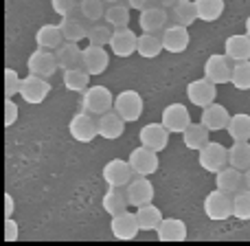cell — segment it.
<instances>
[{"label": "cell", "instance_id": "cell-33", "mask_svg": "<svg viewBox=\"0 0 250 246\" xmlns=\"http://www.w3.org/2000/svg\"><path fill=\"white\" fill-rule=\"evenodd\" d=\"M136 220L141 224V231H156L158 224L163 222V211L156 204H143L136 209Z\"/></svg>", "mask_w": 250, "mask_h": 246}, {"label": "cell", "instance_id": "cell-40", "mask_svg": "<svg viewBox=\"0 0 250 246\" xmlns=\"http://www.w3.org/2000/svg\"><path fill=\"white\" fill-rule=\"evenodd\" d=\"M230 84H233L235 90H250V60L235 62Z\"/></svg>", "mask_w": 250, "mask_h": 246}, {"label": "cell", "instance_id": "cell-30", "mask_svg": "<svg viewBox=\"0 0 250 246\" xmlns=\"http://www.w3.org/2000/svg\"><path fill=\"white\" fill-rule=\"evenodd\" d=\"M90 77L92 75L83 66H75V68L64 70V86H66V90L86 92L88 86H90Z\"/></svg>", "mask_w": 250, "mask_h": 246}, {"label": "cell", "instance_id": "cell-38", "mask_svg": "<svg viewBox=\"0 0 250 246\" xmlns=\"http://www.w3.org/2000/svg\"><path fill=\"white\" fill-rule=\"evenodd\" d=\"M110 38H112V26L108 22H92L86 40L88 44H95V46H108Z\"/></svg>", "mask_w": 250, "mask_h": 246}, {"label": "cell", "instance_id": "cell-41", "mask_svg": "<svg viewBox=\"0 0 250 246\" xmlns=\"http://www.w3.org/2000/svg\"><path fill=\"white\" fill-rule=\"evenodd\" d=\"M79 13L88 22H99L105 16V0H79Z\"/></svg>", "mask_w": 250, "mask_h": 246}, {"label": "cell", "instance_id": "cell-34", "mask_svg": "<svg viewBox=\"0 0 250 246\" xmlns=\"http://www.w3.org/2000/svg\"><path fill=\"white\" fill-rule=\"evenodd\" d=\"M226 132L233 141H250V114L246 112H237L230 117Z\"/></svg>", "mask_w": 250, "mask_h": 246}, {"label": "cell", "instance_id": "cell-44", "mask_svg": "<svg viewBox=\"0 0 250 246\" xmlns=\"http://www.w3.org/2000/svg\"><path fill=\"white\" fill-rule=\"evenodd\" d=\"M18 106L13 104L11 99H4V125H7V128H11L13 123L18 121Z\"/></svg>", "mask_w": 250, "mask_h": 246}, {"label": "cell", "instance_id": "cell-37", "mask_svg": "<svg viewBox=\"0 0 250 246\" xmlns=\"http://www.w3.org/2000/svg\"><path fill=\"white\" fill-rule=\"evenodd\" d=\"M104 20L108 22L110 26H114V29H123V26H127L129 24V4L125 2H114V4H110L108 9H105V16H104Z\"/></svg>", "mask_w": 250, "mask_h": 246}, {"label": "cell", "instance_id": "cell-13", "mask_svg": "<svg viewBox=\"0 0 250 246\" xmlns=\"http://www.w3.org/2000/svg\"><path fill=\"white\" fill-rule=\"evenodd\" d=\"M160 123L171 134H182L187 130V125L191 123V114L185 108V104H169L160 114Z\"/></svg>", "mask_w": 250, "mask_h": 246}, {"label": "cell", "instance_id": "cell-35", "mask_svg": "<svg viewBox=\"0 0 250 246\" xmlns=\"http://www.w3.org/2000/svg\"><path fill=\"white\" fill-rule=\"evenodd\" d=\"M195 9H198V20L202 22H215L224 13L226 4L224 0H193Z\"/></svg>", "mask_w": 250, "mask_h": 246}, {"label": "cell", "instance_id": "cell-8", "mask_svg": "<svg viewBox=\"0 0 250 246\" xmlns=\"http://www.w3.org/2000/svg\"><path fill=\"white\" fill-rule=\"evenodd\" d=\"M114 110L125 119L127 123H134L143 114V97L136 90H121L114 97Z\"/></svg>", "mask_w": 250, "mask_h": 246}, {"label": "cell", "instance_id": "cell-36", "mask_svg": "<svg viewBox=\"0 0 250 246\" xmlns=\"http://www.w3.org/2000/svg\"><path fill=\"white\" fill-rule=\"evenodd\" d=\"M229 165L246 172L250 167V143L248 141H235L229 150Z\"/></svg>", "mask_w": 250, "mask_h": 246}, {"label": "cell", "instance_id": "cell-22", "mask_svg": "<svg viewBox=\"0 0 250 246\" xmlns=\"http://www.w3.org/2000/svg\"><path fill=\"white\" fill-rule=\"evenodd\" d=\"M156 238L160 242H185L187 240V224L180 218H163V222L156 229Z\"/></svg>", "mask_w": 250, "mask_h": 246}, {"label": "cell", "instance_id": "cell-49", "mask_svg": "<svg viewBox=\"0 0 250 246\" xmlns=\"http://www.w3.org/2000/svg\"><path fill=\"white\" fill-rule=\"evenodd\" d=\"M244 187H248V189H250V167L244 172Z\"/></svg>", "mask_w": 250, "mask_h": 246}, {"label": "cell", "instance_id": "cell-19", "mask_svg": "<svg viewBox=\"0 0 250 246\" xmlns=\"http://www.w3.org/2000/svg\"><path fill=\"white\" fill-rule=\"evenodd\" d=\"M110 64V55L105 51V46H95V44H88L83 48V62L82 66L88 70L90 75H104L105 68Z\"/></svg>", "mask_w": 250, "mask_h": 246}, {"label": "cell", "instance_id": "cell-24", "mask_svg": "<svg viewBox=\"0 0 250 246\" xmlns=\"http://www.w3.org/2000/svg\"><path fill=\"white\" fill-rule=\"evenodd\" d=\"M215 185L217 189L226 191V194H237L244 187V172L233 167V165H226L224 169L215 174Z\"/></svg>", "mask_w": 250, "mask_h": 246}, {"label": "cell", "instance_id": "cell-25", "mask_svg": "<svg viewBox=\"0 0 250 246\" xmlns=\"http://www.w3.org/2000/svg\"><path fill=\"white\" fill-rule=\"evenodd\" d=\"M224 53L233 62H246L250 60V35L248 33H235L226 38Z\"/></svg>", "mask_w": 250, "mask_h": 246}, {"label": "cell", "instance_id": "cell-43", "mask_svg": "<svg viewBox=\"0 0 250 246\" xmlns=\"http://www.w3.org/2000/svg\"><path fill=\"white\" fill-rule=\"evenodd\" d=\"M51 7L60 18H66L79 9V0H51Z\"/></svg>", "mask_w": 250, "mask_h": 246}, {"label": "cell", "instance_id": "cell-16", "mask_svg": "<svg viewBox=\"0 0 250 246\" xmlns=\"http://www.w3.org/2000/svg\"><path fill=\"white\" fill-rule=\"evenodd\" d=\"M110 231L117 240L121 242H127V240H134L141 231V224L136 220V213L132 211H123L119 216H112V222H110Z\"/></svg>", "mask_w": 250, "mask_h": 246}, {"label": "cell", "instance_id": "cell-31", "mask_svg": "<svg viewBox=\"0 0 250 246\" xmlns=\"http://www.w3.org/2000/svg\"><path fill=\"white\" fill-rule=\"evenodd\" d=\"M163 51H165L163 38H160L158 33H145V31H143V35H138L136 53L141 57H145V60H154V57H158Z\"/></svg>", "mask_w": 250, "mask_h": 246}, {"label": "cell", "instance_id": "cell-28", "mask_svg": "<svg viewBox=\"0 0 250 246\" xmlns=\"http://www.w3.org/2000/svg\"><path fill=\"white\" fill-rule=\"evenodd\" d=\"M208 134H211V130H208L202 121L200 123H189L187 125V130L182 132V143H185L189 150H198L200 152L208 141H211Z\"/></svg>", "mask_w": 250, "mask_h": 246}, {"label": "cell", "instance_id": "cell-27", "mask_svg": "<svg viewBox=\"0 0 250 246\" xmlns=\"http://www.w3.org/2000/svg\"><path fill=\"white\" fill-rule=\"evenodd\" d=\"M64 33H62L60 24H42L35 31V44L40 48H48V51H55L64 44Z\"/></svg>", "mask_w": 250, "mask_h": 246}, {"label": "cell", "instance_id": "cell-18", "mask_svg": "<svg viewBox=\"0 0 250 246\" xmlns=\"http://www.w3.org/2000/svg\"><path fill=\"white\" fill-rule=\"evenodd\" d=\"M138 24H141V29L145 33H158V31H163L167 26V9L151 2L149 7H145L141 11Z\"/></svg>", "mask_w": 250, "mask_h": 246}, {"label": "cell", "instance_id": "cell-50", "mask_svg": "<svg viewBox=\"0 0 250 246\" xmlns=\"http://www.w3.org/2000/svg\"><path fill=\"white\" fill-rule=\"evenodd\" d=\"M246 33L250 35V16H248V20H246Z\"/></svg>", "mask_w": 250, "mask_h": 246}, {"label": "cell", "instance_id": "cell-21", "mask_svg": "<svg viewBox=\"0 0 250 246\" xmlns=\"http://www.w3.org/2000/svg\"><path fill=\"white\" fill-rule=\"evenodd\" d=\"M97 121H99V136L108 138V141L121 138L123 132H125V123H127L117 110H110V112L101 114Z\"/></svg>", "mask_w": 250, "mask_h": 246}, {"label": "cell", "instance_id": "cell-20", "mask_svg": "<svg viewBox=\"0 0 250 246\" xmlns=\"http://www.w3.org/2000/svg\"><path fill=\"white\" fill-rule=\"evenodd\" d=\"M62 26V33H64V40L66 42H82V40L88 38V20L82 16V13H73V16H66L62 18L60 22Z\"/></svg>", "mask_w": 250, "mask_h": 246}, {"label": "cell", "instance_id": "cell-1", "mask_svg": "<svg viewBox=\"0 0 250 246\" xmlns=\"http://www.w3.org/2000/svg\"><path fill=\"white\" fill-rule=\"evenodd\" d=\"M204 216L213 222H224L233 216V194L213 189L204 198Z\"/></svg>", "mask_w": 250, "mask_h": 246}, {"label": "cell", "instance_id": "cell-4", "mask_svg": "<svg viewBox=\"0 0 250 246\" xmlns=\"http://www.w3.org/2000/svg\"><path fill=\"white\" fill-rule=\"evenodd\" d=\"M26 68H29L31 75H38V77L51 79L53 75L57 73V68H60L57 57H55V51H48V48H40L38 46L29 55V60H26Z\"/></svg>", "mask_w": 250, "mask_h": 246}, {"label": "cell", "instance_id": "cell-47", "mask_svg": "<svg viewBox=\"0 0 250 246\" xmlns=\"http://www.w3.org/2000/svg\"><path fill=\"white\" fill-rule=\"evenodd\" d=\"M13 209H16V204H13V196L4 194V216L11 218L13 216Z\"/></svg>", "mask_w": 250, "mask_h": 246}, {"label": "cell", "instance_id": "cell-12", "mask_svg": "<svg viewBox=\"0 0 250 246\" xmlns=\"http://www.w3.org/2000/svg\"><path fill=\"white\" fill-rule=\"evenodd\" d=\"M163 48L167 53H185L189 48L191 35H189V26L182 24H169L163 29Z\"/></svg>", "mask_w": 250, "mask_h": 246}, {"label": "cell", "instance_id": "cell-32", "mask_svg": "<svg viewBox=\"0 0 250 246\" xmlns=\"http://www.w3.org/2000/svg\"><path fill=\"white\" fill-rule=\"evenodd\" d=\"M198 20V9H195L193 0H178L171 7V22L173 24H182V26H191Z\"/></svg>", "mask_w": 250, "mask_h": 246}, {"label": "cell", "instance_id": "cell-17", "mask_svg": "<svg viewBox=\"0 0 250 246\" xmlns=\"http://www.w3.org/2000/svg\"><path fill=\"white\" fill-rule=\"evenodd\" d=\"M108 46H110V51H112L117 57H129L132 53H136L138 35L134 33L129 26H123V29H114Z\"/></svg>", "mask_w": 250, "mask_h": 246}, {"label": "cell", "instance_id": "cell-45", "mask_svg": "<svg viewBox=\"0 0 250 246\" xmlns=\"http://www.w3.org/2000/svg\"><path fill=\"white\" fill-rule=\"evenodd\" d=\"M18 240V222L13 218L4 220V242H16Z\"/></svg>", "mask_w": 250, "mask_h": 246}, {"label": "cell", "instance_id": "cell-46", "mask_svg": "<svg viewBox=\"0 0 250 246\" xmlns=\"http://www.w3.org/2000/svg\"><path fill=\"white\" fill-rule=\"evenodd\" d=\"M151 2H154V0H127L129 9H136V11H143V9L149 7Z\"/></svg>", "mask_w": 250, "mask_h": 246}, {"label": "cell", "instance_id": "cell-5", "mask_svg": "<svg viewBox=\"0 0 250 246\" xmlns=\"http://www.w3.org/2000/svg\"><path fill=\"white\" fill-rule=\"evenodd\" d=\"M200 167L208 174H217L220 169H224L229 165V150L222 143L208 141L207 145L200 150V158H198Z\"/></svg>", "mask_w": 250, "mask_h": 246}, {"label": "cell", "instance_id": "cell-9", "mask_svg": "<svg viewBox=\"0 0 250 246\" xmlns=\"http://www.w3.org/2000/svg\"><path fill=\"white\" fill-rule=\"evenodd\" d=\"M48 92H51V84H48V79L38 77V75H31V73L22 79L20 97L26 101V104H31V106L42 104V101L48 97Z\"/></svg>", "mask_w": 250, "mask_h": 246}, {"label": "cell", "instance_id": "cell-11", "mask_svg": "<svg viewBox=\"0 0 250 246\" xmlns=\"http://www.w3.org/2000/svg\"><path fill=\"white\" fill-rule=\"evenodd\" d=\"M134 176L136 174H134L129 160L112 158L104 165V180L108 182V187H125Z\"/></svg>", "mask_w": 250, "mask_h": 246}, {"label": "cell", "instance_id": "cell-42", "mask_svg": "<svg viewBox=\"0 0 250 246\" xmlns=\"http://www.w3.org/2000/svg\"><path fill=\"white\" fill-rule=\"evenodd\" d=\"M22 77L13 68H4V99H11L13 95H20Z\"/></svg>", "mask_w": 250, "mask_h": 246}, {"label": "cell", "instance_id": "cell-14", "mask_svg": "<svg viewBox=\"0 0 250 246\" xmlns=\"http://www.w3.org/2000/svg\"><path fill=\"white\" fill-rule=\"evenodd\" d=\"M169 130L165 128L163 123H149V125H143L141 132H138V141L141 145L149 147L154 152H163L167 150L169 145Z\"/></svg>", "mask_w": 250, "mask_h": 246}, {"label": "cell", "instance_id": "cell-7", "mask_svg": "<svg viewBox=\"0 0 250 246\" xmlns=\"http://www.w3.org/2000/svg\"><path fill=\"white\" fill-rule=\"evenodd\" d=\"M127 160H129V165H132L136 176H151V174L158 172V165H160L158 152L149 150V147H145V145L134 147V150L129 152Z\"/></svg>", "mask_w": 250, "mask_h": 246}, {"label": "cell", "instance_id": "cell-10", "mask_svg": "<svg viewBox=\"0 0 250 246\" xmlns=\"http://www.w3.org/2000/svg\"><path fill=\"white\" fill-rule=\"evenodd\" d=\"M125 194H127L129 207L138 209L154 200V185H151V180L147 176H134L132 180L125 185Z\"/></svg>", "mask_w": 250, "mask_h": 246}, {"label": "cell", "instance_id": "cell-51", "mask_svg": "<svg viewBox=\"0 0 250 246\" xmlns=\"http://www.w3.org/2000/svg\"><path fill=\"white\" fill-rule=\"evenodd\" d=\"M105 2H110V4H114V2H119V0H105Z\"/></svg>", "mask_w": 250, "mask_h": 246}, {"label": "cell", "instance_id": "cell-15", "mask_svg": "<svg viewBox=\"0 0 250 246\" xmlns=\"http://www.w3.org/2000/svg\"><path fill=\"white\" fill-rule=\"evenodd\" d=\"M215 84L208 82L207 77L202 79H193V82H189V86H187V97H189V101L193 106H198V108H207L208 104H213L215 101Z\"/></svg>", "mask_w": 250, "mask_h": 246}, {"label": "cell", "instance_id": "cell-26", "mask_svg": "<svg viewBox=\"0 0 250 246\" xmlns=\"http://www.w3.org/2000/svg\"><path fill=\"white\" fill-rule=\"evenodd\" d=\"M55 57L62 70L75 68L83 62V48H79V42H64L60 48H55Z\"/></svg>", "mask_w": 250, "mask_h": 246}, {"label": "cell", "instance_id": "cell-29", "mask_svg": "<svg viewBox=\"0 0 250 246\" xmlns=\"http://www.w3.org/2000/svg\"><path fill=\"white\" fill-rule=\"evenodd\" d=\"M104 209L110 216H119V213L127 211L129 209V200L125 194V187H108L104 196Z\"/></svg>", "mask_w": 250, "mask_h": 246}, {"label": "cell", "instance_id": "cell-6", "mask_svg": "<svg viewBox=\"0 0 250 246\" xmlns=\"http://www.w3.org/2000/svg\"><path fill=\"white\" fill-rule=\"evenodd\" d=\"M230 57L226 55H208L207 62H204V77L208 82H213L215 86H222V84H230V75H233V64H230Z\"/></svg>", "mask_w": 250, "mask_h": 246}, {"label": "cell", "instance_id": "cell-39", "mask_svg": "<svg viewBox=\"0 0 250 246\" xmlns=\"http://www.w3.org/2000/svg\"><path fill=\"white\" fill-rule=\"evenodd\" d=\"M233 218L242 222L250 220V189L242 187L237 194H233Z\"/></svg>", "mask_w": 250, "mask_h": 246}, {"label": "cell", "instance_id": "cell-3", "mask_svg": "<svg viewBox=\"0 0 250 246\" xmlns=\"http://www.w3.org/2000/svg\"><path fill=\"white\" fill-rule=\"evenodd\" d=\"M68 132L77 143H92L99 136V121H97L95 114L82 110V112H77L70 119Z\"/></svg>", "mask_w": 250, "mask_h": 246}, {"label": "cell", "instance_id": "cell-2", "mask_svg": "<svg viewBox=\"0 0 250 246\" xmlns=\"http://www.w3.org/2000/svg\"><path fill=\"white\" fill-rule=\"evenodd\" d=\"M114 108V97L105 86H88V90L82 97V110L101 117Z\"/></svg>", "mask_w": 250, "mask_h": 246}, {"label": "cell", "instance_id": "cell-23", "mask_svg": "<svg viewBox=\"0 0 250 246\" xmlns=\"http://www.w3.org/2000/svg\"><path fill=\"white\" fill-rule=\"evenodd\" d=\"M204 125H207L211 132H220V130H226V125L230 121L229 110L222 104H208L207 108H202V119H200Z\"/></svg>", "mask_w": 250, "mask_h": 246}, {"label": "cell", "instance_id": "cell-48", "mask_svg": "<svg viewBox=\"0 0 250 246\" xmlns=\"http://www.w3.org/2000/svg\"><path fill=\"white\" fill-rule=\"evenodd\" d=\"M156 4H160V7H165V9H171L173 4L178 2V0H154Z\"/></svg>", "mask_w": 250, "mask_h": 246}]
</instances>
